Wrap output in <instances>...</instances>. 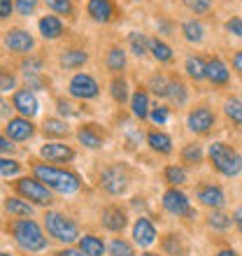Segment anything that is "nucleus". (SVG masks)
Returning <instances> with one entry per match:
<instances>
[{"label": "nucleus", "instance_id": "nucleus-47", "mask_svg": "<svg viewBox=\"0 0 242 256\" xmlns=\"http://www.w3.org/2000/svg\"><path fill=\"white\" fill-rule=\"evenodd\" d=\"M21 68H24V72H26L28 77H35V74L42 70V61H38V58H28V61L21 63Z\"/></svg>", "mask_w": 242, "mask_h": 256}, {"label": "nucleus", "instance_id": "nucleus-29", "mask_svg": "<svg viewBox=\"0 0 242 256\" xmlns=\"http://www.w3.org/2000/svg\"><path fill=\"white\" fill-rule=\"evenodd\" d=\"M163 250L170 256H186V244L180 236H166L163 238Z\"/></svg>", "mask_w": 242, "mask_h": 256}, {"label": "nucleus", "instance_id": "nucleus-40", "mask_svg": "<svg viewBox=\"0 0 242 256\" xmlns=\"http://www.w3.org/2000/svg\"><path fill=\"white\" fill-rule=\"evenodd\" d=\"M182 158H184L186 163H200V158H202V149H200V144H196V142L186 144V147L182 149Z\"/></svg>", "mask_w": 242, "mask_h": 256}, {"label": "nucleus", "instance_id": "nucleus-19", "mask_svg": "<svg viewBox=\"0 0 242 256\" xmlns=\"http://www.w3.org/2000/svg\"><path fill=\"white\" fill-rule=\"evenodd\" d=\"M40 33H42V38H47V40H56V38L63 35V24H60V19L47 14V16L40 19Z\"/></svg>", "mask_w": 242, "mask_h": 256}, {"label": "nucleus", "instance_id": "nucleus-34", "mask_svg": "<svg viewBox=\"0 0 242 256\" xmlns=\"http://www.w3.org/2000/svg\"><path fill=\"white\" fill-rule=\"evenodd\" d=\"M128 42H130V49H133L135 56H144L149 52V40L144 38V33H130V38H128Z\"/></svg>", "mask_w": 242, "mask_h": 256}, {"label": "nucleus", "instance_id": "nucleus-17", "mask_svg": "<svg viewBox=\"0 0 242 256\" xmlns=\"http://www.w3.org/2000/svg\"><path fill=\"white\" fill-rule=\"evenodd\" d=\"M198 200L212 210H219L226 198H224V191L219 189V186H214V184H202V186H198Z\"/></svg>", "mask_w": 242, "mask_h": 256}, {"label": "nucleus", "instance_id": "nucleus-31", "mask_svg": "<svg viewBox=\"0 0 242 256\" xmlns=\"http://www.w3.org/2000/svg\"><path fill=\"white\" fill-rule=\"evenodd\" d=\"M224 112H226V116H228L233 124L242 126V100L240 98H228L226 105H224Z\"/></svg>", "mask_w": 242, "mask_h": 256}, {"label": "nucleus", "instance_id": "nucleus-25", "mask_svg": "<svg viewBox=\"0 0 242 256\" xmlns=\"http://www.w3.org/2000/svg\"><path fill=\"white\" fill-rule=\"evenodd\" d=\"M88 61V54L84 49H68L66 54L60 56V66L68 68V70H72V68H80Z\"/></svg>", "mask_w": 242, "mask_h": 256}, {"label": "nucleus", "instance_id": "nucleus-39", "mask_svg": "<svg viewBox=\"0 0 242 256\" xmlns=\"http://www.w3.org/2000/svg\"><path fill=\"white\" fill-rule=\"evenodd\" d=\"M110 256H135V252H133V247H130L126 240L114 238V240L110 242Z\"/></svg>", "mask_w": 242, "mask_h": 256}, {"label": "nucleus", "instance_id": "nucleus-56", "mask_svg": "<svg viewBox=\"0 0 242 256\" xmlns=\"http://www.w3.org/2000/svg\"><path fill=\"white\" fill-rule=\"evenodd\" d=\"M216 256H238L233 250H222V252H216Z\"/></svg>", "mask_w": 242, "mask_h": 256}, {"label": "nucleus", "instance_id": "nucleus-48", "mask_svg": "<svg viewBox=\"0 0 242 256\" xmlns=\"http://www.w3.org/2000/svg\"><path fill=\"white\" fill-rule=\"evenodd\" d=\"M226 30L233 35H238V38H242V19L240 16H233V19L226 21Z\"/></svg>", "mask_w": 242, "mask_h": 256}, {"label": "nucleus", "instance_id": "nucleus-18", "mask_svg": "<svg viewBox=\"0 0 242 256\" xmlns=\"http://www.w3.org/2000/svg\"><path fill=\"white\" fill-rule=\"evenodd\" d=\"M228 77H230V72L222 58H210L208 61V80L212 82V84H226Z\"/></svg>", "mask_w": 242, "mask_h": 256}, {"label": "nucleus", "instance_id": "nucleus-6", "mask_svg": "<svg viewBox=\"0 0 242 256\" xmlns=\"http://www.w3.org/2000/svg\"><path fill=\"white\" fill-rule=\"evenodd\" d=\"M128 172L124 166H110L105 172H102L100 177V184H102V189L108 191V194L112 196H121L124 191L128 189Z\"/></svg>", "mask_w": 242, "mask_h": 256}, {"label": "nucleus", "instance_id": "nucleus-23", "mask_svg": "<svg viewBox=\"0 0 242 256\" xmlns=\"http://www.w3.org/2000/svg\"><path fill=\"white\" fill-rule=\"evenodd\" d=\"M77 138H80V142L84 144V147H88V149H98V147H102V135L96 130L94 126H84V128H80L77 130Z\"/></svg>", "mask_w": 242, "mask_h": 256}, {"label": "nucleus", "instance_id": "nucleus-37", "mask_svg": "<svg viewBox=\"0 0 242 256\" xmlns=\"http://www.w3.org/2000/svg\"><path fill=\"white\" fill-rule=\"evenodd\" d=\"M168 86H170V80H166L163 74H154V77L149 80V88H152L158 98H168Z\"/></svg>", "mask_w": 242, "mask_h": 256}, {"label": "nucleus", "instance_id": "nucleus-2", "mask_svg": "<svg viewBox=\"0 0 242 256\" xmlns=\"http://www.w3.org/2000/svg\"><path fill=\"white\" fill-rule=\"evenodd\" d=\"M12 236L16 244L26 252H42L47 247V238L33 219H16L12 224Z\"/></svg>", "mask_w": 242, "mask_h": 256}, {"label": "nucleus", "instance_id": "nucleus-50", "mask_svg": "<svg viewBox=\"0 0 242 256\" xmlns=\"http://www.w3.org/2000/svg\"><path fill=\"white\" fill-rule=\"evenodd\" d=\"M58 112L63 116H74V114H77L74 105H70V102H66V100H58Z\"/></svg>", "mask_w": 242, "mask_h": 256}, {"label": "nucleus", "instance_id": "nucleus-57", "mask_svg": "<svg viewBox=\"0 0 242 256\" xmlns=\"http://www.w3.org/2000/svg\"><path fill=\"white\" fill-rule=\"evenodd\" d=\"M142 256H158V254H152V252H147V254H142Z\"/></svg>", "mask_w": 242, "mask_h": 256}, {"label": "nucleus", "instance_id": "nucleus-45", "mask_svg": "<svg viewBox=\"0 0 242 256\" xmlns=\"http://www.w3.org/2000/svg\"><path fill=\"white\" fill-rule=\"evenodd\" d=\"M16 80H14V74L10 70H0V91H12Z\"/></svg>", "mask_w": 242, "mask_h": 256}, {"label": "nucleus", "instance_id": "nucleus-38", "mask_svg": "<svg viewBox=\"0 0 242 256\" xmlns=\"http://www.w3.org/2000/svg\"><path fill=\"white\" fill-rule=\"evenodd\" d=\"M208 224H210V228H214V230H226L230 226V216L219 212V210H214V212L208 216Z\"/></svg>", "mask_w": 242, "mask_h": 256}, {"label": "nucleus", "instance_id": "nucleus-43", "mask_svg": "<svg viewBox=\"0 0 242 256\" xmlns=\"http://www.w3.org/2000/svg\"><path fill=\"white\" fill-rule=\"evenodd\" d=\"M14 7H16V12L21 16H30L35 12V7H38V0H14Z\"/></svg>", "mask_w": 242, "mask_h": 256}, {"label": "nucleus", "instance_id": "nucleus-20", "mask_svg": "<svg viewBox=\"0 0 242 256\" xmlns=\"http://www.w3.org/2000/svg\"><path fill=\"white\" fill-rule=\"evenodd\" d=\"M184 68H186V72L191 80L200 82L208 77V61L202 58V56H188L186 63H184Z\"/></svg>", "mask_w": 242, "mask_h": 256}, {"label": "nucleus", "instance_id": "nucleus-28", "mask_svg": "<svg viewBox=\"0 0 242 256\" xmlns=\"http://www.w3.org/2000/svg\"><path fill=\"white\" fill-rule=\"evenodd\" d=\"M149 52L154 54V58L158 63H170L172 61V49H170L166 42L158 40V38H156V40H149Z\"/></svg>", "mask_w": 242, "mask_h": 256}, {"label": "nucleus", "instance_id": "nucleus-51", "mask_svg": "<svg viewBox=\"0 0 242 256\" xmlns=\"http://www.w3.org/2000/svg\"><path fill=\"white\" fill-rule=\"evenodd\" d=\"M10 152H12V144H10V140L0 135V154H10Z\"/></svg>", "mask_w": 242, "mask_h": 256}, {"label": "nucleus", "instance_id": "nucleus-4", "mask_svg": "<svg viewBox=\"0 0 242 256\" xmlns=\"http://www.w3.org/2000/svg\"><path fill=\"white\" fill-rule=\"evenodd\" d=\"M44 226H47V233L52 238H56L58 242H74L80 238V228L72 219H68L66 214H58V212H47L44 214Z\"/></svg>", "mask_w": 242, "mask_h": 256}, {"label": "nucleus", "instance_id": "nucleus-12", "mask_svg": "<svg viewBox=\"0 0 242 256\" xmlns=\"http://www.w3.org/2000/svg\"><path fill=\"white\" fill-rule=\"evenodd\" d=\"M12 105H14V110H16L21 116H26V119L38 114V98H35L33 91H28V88H21V91L14 94Z\"/></svg>", "mask_w": 242, "mask_h": 256}, {"label": "nucleus", "instance_id": "nucleus-14", "mask_svg": "<svg viewBox=\"0 0 242 256\" xmlns=\"http://www.w3.org/2000/svg\"><path fill=\"white\" fill-rule=\"evenodd\" d=\"M133 238L140 247H149V244H154V240H156V226L149 222L147 216H140L133 226Z\"/></svg>", "mask_w": 242, "mask_h": 256}, {"label": "nucleus", "instance_id": "nucleus-54", "mask_svg": "<svg viewBox=\"0 0 242 256\" xmlns=\"http://www.w3.org/2000/svg\"><path fill=\"white\" fill-rule=\"evenodd\" d=\"M58 256H84V254H82V250H63L58 252Z\"/></svg>", "mask_w": 242, "mask_h": 256}, {"label": "nucleus", "instance_id": "nucleus-16", "mask_svg": "<svg viewBox=\"0 0 242 256\" xmlns=\"http://www.w3.org/2000/svg\"><path fill=\"white\" fill-rule=\"evenodd\" d=\"M40 154L47 158V161H54V163H66L70 161L74 156V152L68 144H60V142H47L44 147L40 149Z\"/></svg>", "mask_w": 242, "mask_h": 256}, {"label": "nucleus", "instance_id": "nucleus-41", "mask_svg": "<svg viewBox=\"0 0 242 256\" xmlns=\"http://www.w3.org/2000/svg\"><path fill=\"white\" fill-rule=\"evenodd\" d=\"M21 170V163L14 158H0V177H14Z\"/></svg>", "mask_w": 242, "mask_h": 256}, {"label": "nucleus", "instance_id": "nucleus-7", "mask_svg": "<svg viewBox=\"0 0 242 256\" xmlns=\"http://www.w3.org/2000/svg\"><path fill=\"white\" fill-rule=\"evenodd\" d=\"M68 91H70V96H74V98L91 100V98H96V96L100 94V86H98V82H96L91 74L80 72V74H74L72 80H70Z\"/></svg>", "mask_w": 242, "mask_h": 256}, {"label": "nucleus", "instance_id": "nucleus-9", "mask_svg": "<svg viewBox=\"0 0 242 256\" xmlns=\"http://www.w3.org/2000/svg\"><path fill=\"white\" fill-rule=\"evenodd\" d=\"M186 126L188 130H194L198 135H205L210 133V128L214 126V114L210 108H196L188 112V119H186Z\"/></svg>", "mask_w": 242, "mask_h": 256}, {"label": "nucleus", "instance_id": "nucleus-1", "mask_svg": "<svg viewBox=\"0 0 242 256\" xmlns=\"http://www.w3.org/2000/svg\"><path fill=\"white\" fill-rule=\"evenodd\" d=\"M33 172H35V177H38L42 184L47 182V186H52V189L58 191V194H74V191L80 189V184H82L80 177L74 175V172L52 168V166H42V163L35 166Z\"/></svg>", "mask_w": 242, "mask_h": 256}, {"label": "nucleus", "instance_id": "nucleus-10", "mask_svg": "<svg viewBox=\"0 0 242 256\" xmlns=\"http://www.w3.org/2000/svg\"><path fill=\"white\" fill-rule=\"evenodd\" d=\"M5 47L10 49V52H16V54H28V52L35 47V40L28 30L14 28V30H10V33L5 35Z\"/></svg>", "mask_w": 242, "mask_h": 256}, {"label": "nucleus", "instance_id": "nucleus-35", "mask_svg": "<svg viewBox=\"0 0 242 256\" xmlns=\"http://www.w3.org/2000/svg\"><path fill=\"white\" fill-rule=\"evenodd\" d=\"M166 182H170L172 186L186 184V170L182 168V166H168L166 168Z\"/></svg>", "mask_w": 242, "mask_h": 256}, {"label": "nucleus", "instance_id": "nucleus-26", "mask_svg": "<svg viewBox=\"0 0 242 256\" xmlns=\"http://www.w3.org/2000/svg\"><path fill=\"white\" fill-rule=\"evenodd\" d=\"M5 210L10 214L19 216V219H30V216H33V208H30L26 200H19V198H7Z\"/></svg>", "mask_w": 242, "mask_h": 256}, {"label": "nucleus", "instance_id": "nucleus-44", "mask_svg": "<svg viewBox=\"0 0 242 256\" xmlns=\"http://www.w3.org/2000/svg\"><path fill=\"white\" fill-rule=\"evenodd\" d=\"M196 14H205L210 12V7H212V0H184Z\"/></svg>", "mask_w": 242, "mask_h": 256}, {"label": "nucleus", "instance_id": "nucleus-32", "mask_svg": "<svg viewBox=\"0 0 242 256\" xmlns=\"http://www.w3.org/2000/svg\"><path fill=\"white\" fill-rule=\"evenodd\" d=\"M42 130L49 138H63V135H68V126L60 119H47V122L42 124Z\"/></svg>", "mask_w": 242, "mask_h": 256}, {"label": "nucleus", "instance_id": "nucleus-5", "mask_svg": "<svg viewBox=\"0 0 242 256\" xmlns=\"http://www.w3.org/2000/svg\"><path fill=\"white\" fill-rule=\"evenodd\" d=\"M16 191L21 196H26L28 200L38 202V205H49L52 202V191L38 177H21L19 182H16Z\"/></svg>", "mask_w": 242, "mask_h": 256}, {"label": "nucleus", "instance_id": "nucleus-49", "mask_svg": "<svg viewBox=\"0 0 242 256\" xmlns=\"http://www.w3.org/2000/svg\"><path fill=\"white\" fill-rule=\"evenodd\" d=\"M14 10V0H0V19H7Z\"/></svg>", "mask_w": 242, "mask_h": 256}, {"label": "nucleus", "instance_id": "nucleus-46", "mask_svg": "<svg viewBox=\"0 0 242 256\" xmlns=\"http://www.w3.org/2000/svg\"><path fill=\"white\" fill-rule=\"evenodd\" d=\"M149 119H152L154 124H158V126H163V124L168 122V108H161V105L154 108L152 112H149Z\"/></svg>", "mask_w": 242, "mask_h": 256}, {"label": "nucleus", "instance_id": "nucleus-36", "mask_svg": "<svg viewBox=\"0 0 242 256\" xmlns=\"http://www.w3.org/2000/svg\"><path fill=\"white\" fill-rule=\"evenodd\" d=\"M110 94H112V98H114L116 102H126L128 100V84L121 80V77H114L112 84H110Z\"/></svg>", "mask_w": 242, "mask_h": 256}, {"label": "nucleus", "instance_id": "nucleus-52", "mask_svg": "<svg viewBox=\"0 0 242 256\" xmlns=\"http://www.w3.org/2000/svg\"><path fill=\"white\" fill-rule=\"evenodd\" d=\"M233 68H236L238 72H242V52H238V54L233 56Z\"/></svg>", "mask_w": 242, "mask_h": 256}, {"label": "nucleus", "instance_id": "nucleus-55", "mask_svg": "<svg viewBox=\"0 0 242 256\" xmlns=\"http://www.w3.org/2000/svg\"><path fill=\"white\" fill-rule=\"evenodd\" d=\"M10 114V108H7V102L0 98V116H7Z\"/></svg>", "mask_w": 242, "mask_h": 256}, {"label": "nucleus", "instance_id": "nucleus-24", "mask_svg": "<svg viewBox=\"0 0 242 256\" xmlns=\"http://www.w3.org/2000/svg\"><path fill=\"white\" fill-rule=\"evenodd\" d=\"M80 250H82V254H84V256H102L105 244H102L100 238L84 236V238H80Z\"/></svg>", "mask_w": 242, "mask_h": 256}, {"label": "nucleus", "instance_id": "nucleus-33", "mask_svg": "<svg viewBox=\"0 0 242 256\" xmlns=\"http://www.w3.org/2000/svg\"><path fill=\"white\" fill-rule=\"evenodd\" d=\"M168 98L175 102V105H184V102H186V86H184L180 80H170Z\"/></svg>", "mask_w": 242, "mask_h": 256}, {"label": "nucleus", "instance_id": "nucleus-58", "mask_svg": "<svg viewBox=\"0 0 242 256\" xmlns=\"http://www.w3.org/2000/svg\"><path fill=\"white\" fill-rule=\"evenodd\" d=\"M0 256H10V254H2V252H0Z\"/></svg>", "mask_w": 242, "mask_h": 256}, {"label": "nucleus", "instance_id": "nucleus-21", "mask_svg": "<svg viewBox=\"0 0 242 256\" xmlns=\"http://www.w3.org/2000/svg\"><path fill=\"white\" fill-rule=\"evenodd\" d=\"M130 110H133V114L138 119H147L149 116V96L144 88H138L130 98Z\"/></svg>", "mask_w": 242, "mask_h": 256}, {"label": "nucleus", "instance_id": "nucleus-8", "mask_svg": "<svg viewBox=\"0 0 242 256\" xmlns=\"http://www.w3.org/2000/svg\"><path fill=\"white\" fill-rule=\"evenodd\" d=\"M163 208L175 216H194L191 202H188V198L177 186H172V189H168L163 194Z\"/></svg>", "mask_w": 242, "mask_h": 256}, {"label": "nucleus", "instance_id": "nucleus-42", "mask_svg": "<svg viewBox=\"0 0 242 256\" xmlns=\"http://www.w3.org/2000/svg\"><path fill=\"white\" fill-rule=\"evenodd\" d=\"M49 10H54L56 14H70L72 12V2L70 0H44Z\"/></svg>", "mask_w": 242, "mask_h": 256}, {"label": "nucleus", "instance_id": "nucleus-13", "mask_svg": "<svg viewBox=\"0 0 242 256\" xmlns=\"http://www.w3.org/2000/svg\"><path fill=\"white\" fill-rule=\"evenodd\" d=\"M86 12L98 24H108V21L114 19V5H112V0H88Z\"/></svg>", "mask_w": 242, "mask_h": 256}, {"label": "nucleus", "instance_id": "nucleus-27", "mask_svg": "<svg viewBox=\"0 0 242 256\" xmlns=\"http://www.w3.org/2000/svg\"><path fill=\"white\" fill-rule=\"evenodd\" d=\"M182 33H184V38H186L188 42H202V38H205V28H202L200 21H184L182 24Z\"/></svg>", "mask_w": 242, "mask_h": 256}, {"label": "nucleus", "instance_id": "nucleus-22", "mask_svg": "<svg viewBox=\"0 0 242 256\" xmlns=\"http://www.w3.org/2000/svg\"><path fill=\"white\" fill-rule=\"evenodd\" d=\"M147 142H149V147L154 149V152H158V154H170V152H172V140H170V135H166V133L152 130V133L147 135Z\"/></svg>", "mask_w": 242, "mask_h": 256}, {"label": "nucleus", "instance_id": "nucleus-11", "mask_svg": "<svg viewBox=\"0 0 242 256\" xmlns=\"http://www.w3.org/2000/svg\"><path fill=\"white\" fill-rule=\"evenodd\" d=\"M33 124H30V119H26V116H14V119H10L5 126V133L10 140L14 142H24L28 140L30 135H33Z\"/></svg>", "mask_w": 242, "mask_h": 256}, {"label": "nucleus", "instance_id": "nucleus-15", "mask_svg": "<svg viewBox=\"0 0 242 256\" xmlns=\"http://www.w3.org/2000/svg\"><path fill=\"white\" fill-rule=\"evenodd\" d=\"M126 212L121 208H116V205H110V208L102 210V226L108 230H112V233H119V230L126 228Z\"/></svg>", "mask_w": 242, "mask_h": 256}, {"label": "nucleus", "instance_id": "nucleus-53", "mask_svg": "<svg viewBox=\"0 0 242 256\" xmlns=\"http://www.w3.org/2000/svg\"><path fill=\"white\" fill-rule=\"evenodd\" d=\"M233 222H236L238 230L242 233V208H240V210H236V214H233Z\"/></svg>", "mask_w": 242, "mask_h": 256}, {"label": "nucleus", "instance_id": "nucleus-30", "mask_svg": "<svg viewBox=\"0 0 242 256\" xmlns=\"http://www.w3.org/2000/svg\"><path fill=\"white\" fill-rule=\"evenodd\" d=\"M108 68L112 70V72H121L124 68H126V54H124V49L119 47H112L108 54Z\"/></svg>", "mask_w": 242, "mask_h": 256}, {"label": "nucleus", "instance_id": "nucleus-3", "mask_svg": "<svg viewBox=\"0 0 242 256\" xmlns=\"http://www.w3.org/2000/svg\"><path fill=\"white\" fill-rule=\"evenodd\" d=\"M208 156H210V163L214 166V170H219L222 175H226V177L240 175L242 156L233 147L224 144V142H214V144H210Z\"/></svg>", "mask_w": 242, "mask_h": 256}]
</instances>
